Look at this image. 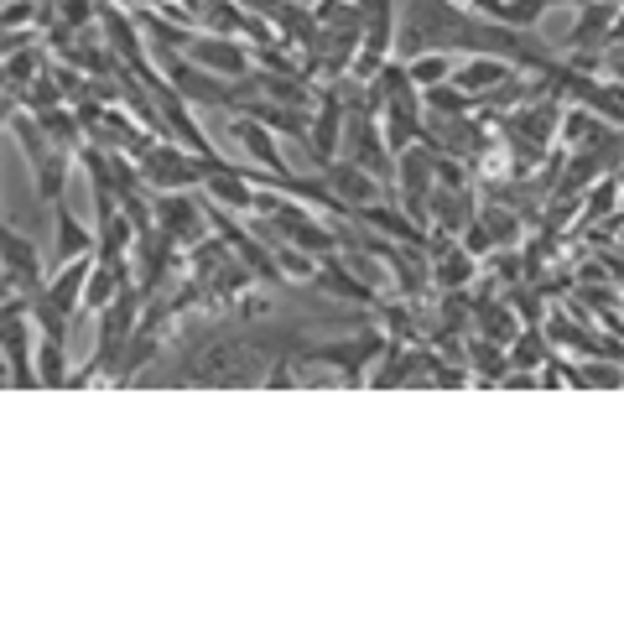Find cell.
<instances>
[{
    "instance_id": "30bf717a",
    "label": "cell",
    "mask_w": 624,
    "mask_h": 624,
    "mask_svg": "<svg viewBox=\"0 0 624 624\" xmlns=\"http://www.w3.org/2000/svg\"><path fill=\"white\" fill-rule=\"evenodd\" d=\"M604 131H609V125H604V115H599V110L572 104V110H562V131H557V136H562V146H572V152H578V146H588V141H599Z\"/></svg>"
},
{
    "instance_id": "9a60e30c",
    "label": "cell",
    "mask_w": 624,
    "mask_h": 624,
    "mask_svg": "<svg viewBox=\"0 0 624 624\" xmlns=\"http://www.w3.org/2000/svg\"><path fill=\"white\" fill-rule=\"evenodd\" d=\"M542 359H546L542 328H521L510 338V370H542Z\"/></svg>"
},
{
    "instance_id": "d6986e66",
    "label": "cell",
    "mask_w": 624,
    "mask_h": 624,
    "mask_svg": "<svg viewBox=\"0 0 624 624\" xmlns=\"http://www.w3.org/2000/svg\"><path fill=\"white\" fill-rule=\"evenodd\" d=\"M53 5H58V21L63 26H89V21H94V0H53Z\"/></svg>"
},
{
    "instance_id": "3957f363",
    "label": "cell",
    "mask_w": 624,
    "mask_h": 624,
    "mask_svg": "<svg viewBox=\"0 0 624 624\" xmlns=\"http://www.w3.org/2000/svg\"><path fill=\"white\" fill-rule=\"evenodd\" d=\"M188 58H193L198 68L224 74V78H245V68H250L245 47H239V42H230V37H193V42H188Z\"/></svg>"
},
{
    "instance_id": "ac0fdd59",
    "label": "cell",
    "mask_w": 624,
    "mask_h": 624,
    "mask_svg": "<svg viewBox=\"0 0 624 624\" xmlns=\"http://www.w3.org/2000/svg\"><path fill=\"white\" fill-rule=\"evenodd\" d=\"M37 375L42 386H63V338H42V354H37Z\"/></svg>"
},
{
    "instance_id": "8992f818",
    "label": "cell",
    "mask_w": 624,
    "mask_h": 624,
    "mask_svg": "<svg viewBox=\"0 0 624 624\" xmlns=\"http://www.w3.org/2000/svg\"><path fill=\"white\" fill-rule=\"evenodd\" d=\"M156 224L172 234V239H198L203 234V209L188 193H167L156 203Z\"/></svg>"
},
{
    "instance_id": "7a4b0ae2",
    "label": "cell",
    "mask_w": 624,
    "mask_h": 624,
    "mask_svg": "<svg viewBox=\"0 0 624 624\" xmlns=\"http://www.w3.org/2000/svg\"><path fill=\"white\" fill-rule=\"evenodd\" d=\"M614 21H620V0H588L583 21L567 32V47H583V53H599L614 37Z\"/></svg>"
},
{
    "instance_id": "2e32d148",
    "label": "cell",
    "mask_w": 624,
    "mask_h": 624,
    "mask_svg": "<svg viewBox=\"0 0 624 624\" xmlns=\"http://www.w3.org/2000/svg\"><path fill=\"white\" fill-rule=\"evenodd\" d=\"M614 209H620V177L609 172L604 182H593V193H588V203H583V224H578V230H588V224L609 219Z\"/></svg>"
},
{
    "instance_id": "8fae6325",
    "label": "cell",
    "mask_w": 624,
    "mask_h": 624,
    "mask_svg": "<svg viewBox=\"0 0 624 624\" xmlns=\"http://www.w3.org/2000/svg\"><path fill=\"white\" fill-rule=\"evenodd\" d=\"M89 250H99V239H89V234L78 230V219H74V209H58V250H53V266H74L78 255H89Z\"/></svg>"
},
{
    "instance_id": "ba28073f",
    "label": "cell",
    "mask_w": 624,
    "mask_h": 624,
    "mask_svg": "<svg viewBox=\"0 0 624 624\" xmlns=\"http://www.w3.org/2000/svg\"><path fill=\"white\" fill-rule=\"evenodd\" d=\"M437 260V271H432V281H437V292H468V281H473V271H479V255H468V250H443V255H432Z\"/></svg>"
},
{
    "instance_id": "5bb4252c",
    "label": "cell",
    "mask_w": 624,
    "mask_h": 624,
    "mask_svg": "<svg viewBox=\"0 0 624 624\" xmlns=\"http://www.w3.org/2000/svg\"><path fill=\"white\" fill-rule=\"evenodd\" d=\"M411 83H422V89H437V83H448L453 74H458V63H453V53H422V58H411Z\"/></svg>"
},
{
    "instance_id": "9c48e42d",
    "label": "cell",
    "mask_w": 624,
    "mask_h": 624,
    "mask_svg": "<svg viewBox=\"0 0 624 624\" xmlns=\"http://www.w3.org/2000/svg\"><path fill=\"white\" fill-rule=\"evenodd\" d=\"M94 266H99L94 255H78L74 266H63V271H58V281H53V292H47V297H53V302H58L63 312H74L78 302H83V287H89Z\"/></svg>"
},
{
    "instance_id": "52a82bcc",
    "label": "cell",
    "mask_w": 624,
    "mask_h": 624,
    "mask_svg": "<svg viewBox=\"0 0 624 624\" xmlns=\"http://www.w3.org/2000/svg\"><path fill=\"white\" fill-rule=\"evenodd\" d=\"M230 136L245 146V152L266 167L271 177H287V167H281V152H276V141L266 136V125H255V120H230Z\"/></svg>"
},
{
    "instance_id": "e0dca14e",
    "label": "cell",
    "mask_w": 624,
    "mask_h": 624,
    "mask_svg": "<svg viewBox=\"0 0 624 624\" xmlns=\"http://www.w3.org/2000/svg\"><path fill=\"white\" fill-rule=\"evenodd\" d=\"M203 182H209V198L230 203V209H250V203H255L250 182H239V177H234V167H230V172H209Z\"/></svg>"
},
{
    "instance_id": "6da1fadb",
    "label": "cell",
    "mask_w": 624,
    "mask_h": 624,
    "mask_svg": "<svg viewBox=\"0 0 624 624\" xmlns=\"http://www.w3.org/2000/svg\"><path fill=\"white\" fill-rule=\"evenodd\" d=\"M473 203H479V198H473V188H437V193L427 198V214H432V230L437 234H453V239H458V234L468 230V224H473Z\"/></svg>"
},
{
    "instance_id": "277c9868",
    "label": "cell",
    "mask_w": 624,
    "mask_h": 624,
    "mask_svg": "<svg viewBox=\"0 0 624 624\" xmlns=\"http://www.w3.org/2000/svg\"><path fill=\"white\" fill-rule=\"evenodd\" d=\"M349 120V110H344V99H338V89H317V120H312V156L328 167L333 161V141H338V125Z\"/></svg>"
},
{
    "instance_id": "5b68a950",
    "label": "cell",
    "mask_w": 624,
    "mask_h": 624,
    "mask_svg": "<svg viewBox=\"0 0 624 624\" xmlns=\"http://www.w3.org/2000/svg\"><path fill=\"white\" fill-rule=\"evenodd\" d=\"M323 172H328V188H333V198H344L349 209H365V203H375V182H380V177H375V172H365L359 161H338V167H333V161H328Z\"/></svg>"
},
{
    "instance_id": "4fadbf2b",
    "label": "cell",
    "mask_w": 624,
    "mask_h": 624,
    "mask_svg": "<svg viewBox=\"0 0 624 624\" xmlns=\"http://www.w3.org/2000/svg\"><path fill=\"white\" fill-rule=\"evenodd\" d=\"M63 182H68V146H47V156L37 161V193L42 198H58L63 193Z\"/></svg>"
},
{
    "instance_id": "ffe728a7",
    "label": "cell",
    "mask_w": 624,
    "mask_h": 624,
    "mask_svg": "<svg viewBox=\"0 0 624 624\" xmlns=\"http://www.w3.org/2000/svg\"><path fill=\"white\" fill-rule=\"evenodd\" d=\"M239 5H245V11H255V16H266V21H271L281 0H239Z\"/></svg>"
},
{
    "instance_id": "7c38bea8",
    "label": "cell",
    "mask_w": 624,
    "mask_h": 624,
    "mask_svg": "<svg viewBox=\"0 0 624 624\" xmlns=\"http://www.w3.org/2000/svg\"><path fill=\"white\" fill-rule=\"evenodd\" d=\"M510 78H515V74H510L500 58H479V63H468V68H458L453 83H458L464 94H489L494 83H510Z\"/></svg>"
}]
</instances>
